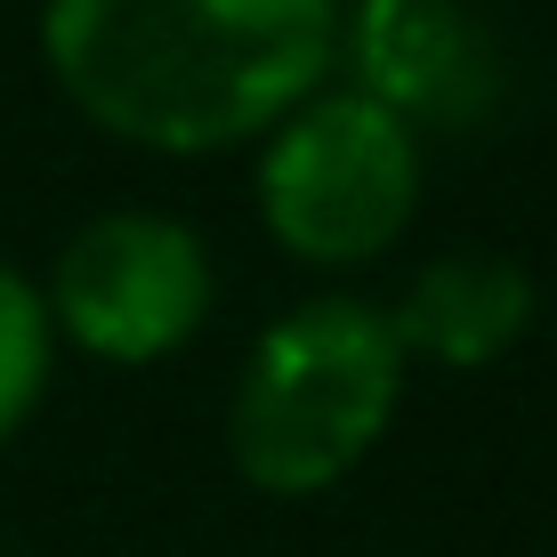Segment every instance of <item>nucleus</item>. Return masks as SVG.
Listing matches in <instances>:
<instances>
[{
    "label": "nucleus",
    "mask_w": 557,
    "mask_h": 557,
    "mask_svg": "<svg viewBox=\"0 0 557 557\" xmlns=\"http://www.w3.org/2000/svg\"><path fill=\"white\" fill-rule=\"evenodd\" d=\"M49 363H57L49 307L9 259H0V445L33 420V405H41V388H49Z\"/></svg>",
    "instance_id": "nucleus-7"
},
{
    "label": "nucleus",
    "mask_w": 557,
    "mask_h": 557,
    "mask_svg": "<svg viewBox=\"0 0 557 557\" xmlns=\"http://www.w3.org/2000/svg\"><path fill=\"white\" fill-rule=\"evenodd\" d=\"M420 210V138L356 89H315L259 146V219L299 267H372Z\"/></svg>",
    "instance_id": "nucleus-3"
},
{
    "label": "nucleus",
    "mask_w": 557,
    "mask_h": 557,
    "mask_svg": "<svg viewBox=\"0 0 557 557\" xmlns=\"http://www.w3.org/2000/svg\"><path fill=\"white\" fill-rule=\"evenodd\" d=\"M49 332L98 363H162L210 315V251L170 210H106L49 267Z\"/></svg>",
    "instance_id": "nucleus-4"
},
{
    "label": "nucleus",
    "mask_w": 557,
    "mask_h": 557,
    "mask_svg": "<svg viewBox=\"0 0 557 557\" xmlns=\"http://www.w3.org/2000/svg\"><path fill=\"white\" fill-rule=\"evenodd\" d=\"M388 332L405 363H445V372H485L533 332V275L509 251H445L405 283L388 307Z\"/></svg>",
    "instance_id": "nucleus-6"
},
{
    "label": "nucleus",
    "mask_w": 557,
    "mask_h": 557,
    "mask_svg": "<svg viewBox=\"0 0 557 557\" xmlns=\"http://www.w3.org/2000/svg\"><path fill=\"white\" fill-rule=\"evenodd\" d=\"M396 405H405V348L388 332V307L323 292L251 339L226 405V453L251 493L307 502L372 460Z\"/></svg>",
    "instance_id": "nucleus-2"
},
{
    "label": "nucleus",
    "mask_w": 557,
    "mask_h": 557,
    "mask_svg": "<svg viewBox=\"0 0 557 557\" xmlns=\"http://www.w3.org/2000/svg\"><path fill=\"white\" fill-rule=\"evenodd\" d=\"M339 0H49L41 65L82 122L146 153L267 138L315 98Z\"/></svg>",
    "instance_id": "nucleus-1"
},
{
    "label": "nucleus",
    "mask_w": 557,
    "mask_h": 557,
    "mask_svg": "<svg viewBox=\"0 0 557 557\" xmlns=\"http://www.w3.org/2000/svg\"><path fill=\"white\" fill-rule=\"evenodd\" d=\"M348 89L412 129H485L502 113V41L469 0H356L339 9Z\"/></svg>",
    "instance_id": "nucleus-5"
}]
</instances>
